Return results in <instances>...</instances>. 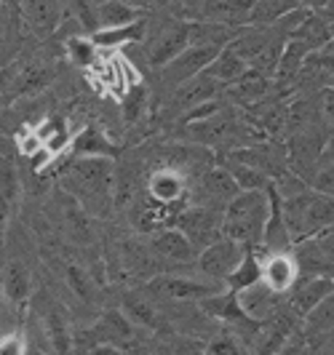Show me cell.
Returning a JSON list of instances; mask_svg holds the SVG:
<instances>
[{"label":"cell","instance_id":"obj_49","mask_svg":"<svg viewBox=\"0 0 334 355\" xmlns=\"http://www.w3.org/2000/svg\"><path fill=\"white\" fill-rule=\"evenodd\" d=\"M88 3H91V6L97 8V6H102V3H107V0H88Z\"/></svg>","mask_w":334,"mask_h":355},{"label":"cell","instance_id":"obj_8","mask_svg":"<svg viewBox=\"0 0 334 355\" xmlns=\"http://www.w3.org/2000/svg\"><path fill=\"white\" fill-rule=\"evenodd\" d=\"M134 331H137V326L126 318L121 307L107 310L105 315L88 329V353H91L94 347H99V345L126 350L128 345L137 342V334H134Z\"/></svg>","mask_w":334,"mask_h":355},{"label":"cell","instance_id":"obj_7","mask_svg":"<svg viewBox=\"0 0 334 355\" xmlns=\"http://www.w3.org/2000/svg\"><path fill=\"white\" fill-rule=\"evenodd\" d=\"M292 334H294V315L281 313V315L254 323L251 337L249 342H244V350L247 355H276Z\"/></svg>","mask_w":334,"mask_h":355},{"label":"cell","instance_id":"obj_14","mask_svg":"<svg viewBox=\"0 0 334 355\" xmlns=\"http://www.w3.org/2000/svg\"><path fill=\"white\" fill-rule=\"evenodd\" d=\"M0 291L3 300L11 304L14 310H24L30 304V294H33V278L30 270L22 259H11L8 265L3 267V278H0Z\"/></svg>","mask_w":334,"mask_h":355},{"label":"cell","instance_id":"obj_3","mask_svg":"<svg viewBox=\"0 0 334 355\" xmlns=\"http://www.w3.org/2000/svg\"><path fill=\"white\" fill-rule=\"evenodd\" d=\"M176 227L187 235L195 251L206 249L217 238H222V209L214 206H193L176 214Z\"/></svg>","mask_w":334,"mask_h":355},{"label":"cell","instance_id":"obj_21","mask_svg":"<svg viewBox=\"0 0 334 355\" xmlns=\"http://www.w3.org/2000/svg\"><path fill=\"white\" fill-rule=\"evenodd\" d=\"M334 331V291L329 297H324L321 302L302 318V337L308 345L324 342Z\"/></svg>","mask_w":334,"mask_h":355},{"label":"cell","instance_id":"obj_18","mask_svg":"<svg viewBox=\"0 0 334 355\" xmlns=\"http://www.w3.org/2000/svg\"><path fill=\"white\" fill-rule=\"evenodd\" d=\"M235 297H238V304H241V310L247 313L249 320H257V323H260V320H267V318H273V315H278V294H273L262 281L249 286L244 291H238Z\"/></svg>","mask_w":334,"mask_h":355},{"label":"cell","instance_id":"obj_33","mask_svg":"<svg viewBox=\"0 0 334 355\" xmlns=\"http://www.w3.org/2000/svg\"><path fill=\"white\" fill-rule=\"evenodd\" d=\"M65 49H67V56H70L72 64L78 67H91L97 62V43L91 40V35L86 37V33H75V35H67L65 40Z\"/></svg>","mask_w":334,"mask_h":355},{"label":"cell","instance_id":"obj_36","mask_svg":"<svg viewBox=\"0 0 334 355\" xmlns=\"http://www.w3.org/2000/svg\"><path fill=\"white\" fill-rule=\"evenodd\" d=\"M51 67H46V64H24L22 67V78H19V94H35V91L46 89L49 86V80H51Z\"/></svg>","mask_w":334,"mask_h":355},{"label":"cell","instance_id":"obj_43","mask_svg":"<svg viewBox=\"0 0 334 355\" xmlns=\"http://www.w3.org/2000/svg\"><path fill=\"white\" fill-rule=\"evenodd\" d=\"M321 112L334 125V86H326V89L321 91Z\"/></svg>","mask_w":334,"mask_h":355},{"label":"cell","instance_id":"obj_38","mask_svg":"<svg viewBox=\"0 0 334 355\" xmlns=\"http://www.w3.org/2000/svg\"><path fill=\"white\" fill-rule=\"evenodd\" d=\"M0 355H30V347H27L24 334H22V331L0 334Z\"/></svg>","mask_w":334,"mask_h":355},{"label":"cell","instance_id":"obj_40","mask_svg":"<svg viewBox=\"0 0 334 355\" xmlns=\"http://www.w3.org/2000/svg\"><path fill=\"white\" fill-rule=\"evenodd\" d=\"M310 187H313V190H318V193L334 196V160L318 168L316 177L310 179Z\"/></svg>","mask_w":334,"mask_h":355},{"label":"cell","instance_id":"obj_29","mask_svg":"<svg viewBox=\"0 0 334 355\" xmlns=\"http://www.w3.org/2000/svg\"><path fill=\"white\" fill-rule=\"evenodd\" d=\"M294 8H299L294 0H251L249 27H273L278 19Z\"/></svg>","mask_w":334,"mask_h":355},{"label":"cell","instance_id":"obj_10","mask_svg":"<svg viewBox=\"0 0 334 355\" xmlns=\"http://www.w3.org/2000/svg\"><path fill=\"white\" fill-rule=\"evenodd\" d=\"M190 49V21H172L160 30V35L156 37V43L150 46V53H147V62L153 70H160L166 67L174 56Z\"/></svg>","mask_w":334,"mask_h":355},{"label":"cell","instance_id":"obj_5","mask_svg":"<svg viewBox=\"0 0 334 355\" xmlns=\"http://www.w3.org/2000/svg\"><path fill=\"white\" fill-rule=\"evenodd\" d=\"M222 49H225V46H190V49H185V51L179 53V56H174L166 67L158 70L163 86L179 89L182 83L193 80L195 75H201V72L209 67L211 62H214V56L222 51Z\"/></svg>","mask_w":334,"mask_h":355},{"label":"cell","instance_id":"obj_41","mask_svg":"<svg viewBox=\"0 0 334 355\" xmlns=\"http://www.w3.org/2000/svg\"><path fill=\"white\" fill-rule=\"evenodd\" d=\"M172 355H206V345H201L193 337H174Z\"/></svg>","mask_w":334,"mask_h":355},{"label":"cell","instance_id":"obj_50","mask_svg":"<svg viewBox=\"0 0 334 355\" xmlns=\"http://www.w3.org/2000/svg\"><path fill=\"white\" fill-rule=\"evenodd\" d=\"M30 355H40V353H30Z\"/></svg>","mask_w":334,"mask_h":355},{"label":"cell","instance_id":"obj_23","mask_svg":"<svg viewBox=\"0 0 334 355\" xmlns=\"http://www.w3.org/2000/svg\"><path fill=\"white\" fill-rule=\"evenodd\" d=\"M334 37V24L321 14H308V19L299 24V30L289 40H299L310 53L324 51Z\"/></svg>","mask_w":334,"mask_h":355},{"label":"cell","instance_id":"obj_16","mask_svg":"<svg viewBox=\"0 0 334 355\" xmlns=\"http://www.w3.org/2000/svg\"><path fill=\"white\" fill-rule=\"evenodd\" d=\"M201 307V313H206L211 318L222 320V323H228V326H238V329H251L257 320H249L247 313L241 310V304H238V297L233 294V291H219V294H214L209 300H201L198 302Z\"/></svg>","mask_w":334,"mask_h":355},{"label":"cell","instance_id":"obj_32","mask_svg":"<svg viewBox=\"0 0 334 355\" xmlns=\"http://www.w3.org/2000/svg\"><path fill=\"white\" fill-rule=\"evenodd\" d=\"M62 200H65V203H62V219H65V225H67V232H70L75 241L88 243V238H91V225H88V216H86V211H83V206L72 196H65Z\"/></svg>","mask_w":334,"mask_h":355},{"label":"cell","instance_id":"obj_4","mask_svg":"<svg viewBox=\"0 0 334 355\" xmlns=\"http://www.w3.org/2000/svg\"><path fill=\"white\" fill-rule=\"evenodd\" d=\"M247 246L230 241V238H217L206 249L198 251V267L203 275H209L211 281L225 284L230 275L235 272V267L241 265V259L247 257Z\"/></svg>","mask_w":334,"mask_h":355},{"label":"cell","instance_id":"obj_19","mask_svg":"<svg viewBox=\"0 0 334 355\" xmlns=\"http://www.w3.org/2000/svg\"><path fill=\"white\" fill-rule=\"evenodd\" d=\"M150 249L160 259H172V262H190L195 257L193 243L187 241V235L179 227H163L153 235Z\"/></svg>","mask_w":334,"mask_h":355},{"label":"cell","instance_id":"obj_27","mask_svg":"<svg viewBox=\"0 0 334 355\" xmlns=\"http://www.w3.org/2000/svg\"><path fill=\"white\" fill-rule=\"evenodd\" d=\"M247 70H249L247 62H244L238 53H233L228 46H225L222 51L214 56V62H211L203 72H206L209 78H214V80H217V83L225 89V86H233V83H235V80H238V78H241Z\"/></svg>","mask_w":334,"mask_h":355},{"label":"cell","instance_id":"obj_47","mask_svg":"<svg viewBox=\"0 0 334 355\" xmlns=\"http://www.w3.org/2000/svg\"><path fill=\"white\" fill-rule=\"evenodd\" d=\"M321 17H324V19H329V21H332V24H334V0H329V6H326V8L321 11Z\"/></svg>","mask_w":334,"mask_h":355},{"label":"cell","instance_id":"obj_15","mask_svg":"<svg viewBox=\"0 0 334 355\" xmlns=\"http://www.w3.org/2000/svg\"><path fill=\"white\" fill-rule=\"evenodd\" d=\"M121 310L137 329H144V331H163V326H166V320H163L160 310L156 307V302L142 291H126Z\"/></svg>","mask_w":334,"mask_h":355},{"label":"cell","instance_id":"obj_1","mask_svg":"<svg viewBox=\"0 0 334 355\" xmlns=\"http://www.w3.org/2000/svg\"><path fill=\"white\" fill-rule=\"evenodd\" d=\"M267 219H270L267 187L265 190H241L222 211V235L247 249H260Z\"/></svg>","mask_w":334,"mask_h":355},{"label":"cell","instance_id":"obj_25","mask_svg":"<svg viewBox=\"0 0 334 355\" xmlns=\"http://www.w3.org/2000/svg\"><path fill=\"white\" fill-rule=\"evenodd\" d=\"M217 89H222L214 78H209L206 72H201V75H195L193 80H187V83H182L176 91V105L185 107V110H193V107L203 105V102H209V99H217Z\"/></svg>","mask_w":334,"mask_h":355},{"label":"cell","instance_id":"obj_2","mask_svg":"<svg viewBox=\"0 0 334 355\" xmlns=\"http://www.w3.org/2000/svg\"><path fill=\"white\" fill-rule=\"evenodd\" d=\"M67 190L78 203L105 198L112 187V160L110 158H72L65 171Z\"/></svg>","mask_w":334,"mask_h":355},{"label":"cell","instance_id":"obj_6","mask_svg":"<svg viewBox=\"0 0 334 355\" xmlns=\"http://www.w3.org/2000/svg\"><path fill=\"white\" fill-rule=\"evenodd\" d=\"M147 286L156 297L174 300V302H201L228 288L219 281H195V278H182V275H158Z\"/></svg>","mask_w":334,"mask_h":355},{"label":"cell","instance_id":"obj_12","mask_svg":"<svg viewBox=\"0 0 334 355\" xmlns=\"http://www.w3.org/2000/svg\"><path fill=\"white\" fill-rule=\"evenodd\" d=\"M334 291V278L329 275H316V278H299L297 286L289 291V313L294 318H305L324 297Z\"/></svg>","mask_w":334,"mask_h":355},{"label":"cell","instance_id":"obj_17","mask_svg":"<svg viewBox=\"0 0 334 355\" xmlns=\"http://www.w3.org/2000/svg\"><path fill=\"white\" fill-rule=\"evenodd\" d=\"M147 190H150V200H156V203L166 206V209L176 206V203L185 198V193H187L182 174H179L176 168H172V166L156 168V171L150 174Z\"/></svg>","mask_w":334,"mask_h":355},{"label":"cell","instance_id":"obj_42","mask_svg":"<svg viewBox=\"0 0 334 355\" xmlns=\"http://www.w3.org/2000/svg\"><path fill=\"white\" fill-rule=\"evenodd\" d=\"M305 345H308V342H305V337H302V331H299V334L294 331L292 337L286 339V345H283V347L276 355H302Z\"/></svg>","mask_w":334,"mask_h":355},{"label":"cell","instance_id":"obj_39","mask_svg":"<svg viewBox=\"0 0 334 355\" xmlns=\"http://www.w3.org/2000/svg\"><path fill=\"white\" fill-rule=\"evenodd\" d=\"M310 238H313L318 254L324 257V262H326V267L332 270V275H334V227L332 230L316 232V235H310Z\"/></svg>","mask_w":334,"mask_h":355},{"label":"cell","instance_id":"obj_48","mask_svg":"<svg viewBox=\"0 0 334 355\" xmlns=\"http://www.w3.org/2000/svg\"><path fill=\"white\" fill-rule=\"evenodd\" d=\"M326 339H332V345H329V353H326V355H334V331H332V334H329Z\"/></svg>","mask_w":334,"mask_h":355},{"label":"cell","instance_id":"obj_30","mask_svg":"<svg viewBox=\"0 0 334 355\" xmlns=\"http://www.w3.org/2000/svg\"><path fill=\"white\" fill-rule=\"evenodd\" d=\"M144 27L147 21L144 17H140L137 21L126 24V27H115V30H97L91 40L97 43V49H118V46H128V43H137L144 37Z\"/></svg>","mask_w":334,"mask_h":355},{"label":"cell","instance_id":"obj_37","mask_svg":"<svg viewBox=\"0 0 334 355\" xmlns=\"http://www.w3.org/2000/svg\"><path fill=\"white\" fill-rule=\"evenodd\" d=\"M206 355H247V350H244V345L235 337H230V334H217V337L206 345Z\"/></svg>","mask_w":334,"mask_h":355},{"label":"cell","instance_id":"obj_13","mask_svg":"<svg viewBox=\"0 0 334 355\" xmlns=\"http://www.w3.org/2000/svg\"><path fill=\"white\" fill-rule=\"evenodd\" d=\"M238 128H241V123H238L235 112L230 107H222L219 112H214L209 118L193 121L187 131H190V137L198 139V142L214 144V142H228V139H233L238 134Z\"/></svg>","mask_w":334,"mask_h":355},{"label":"cell","instance_id":"obj_24","mask_svg":"<svg viewBox=\"0 0 334 355\" xmlns=\"http://www.w3.org/2000/svg\"><path fill=\"white\" fill-rule=\"evenodd\" d=\"M43 326L49 334L51 355H72L70 323H67V315L59 310V304H49V310L43 313Z\"/></svg>","mask_w":334,"mask_h":355},{"label":"cell","instance_id":"obj_20","mask_svg":"<svg viewBox=\"0 0 334 355\" xmlns=\"http://www.w3.org/2000/svg\"><path fill=\"white\" fill-rule=\"evenodd\" d=\"M238 193H241V190H238L235 179L230 177V171L225 166H219V168H214L209 174H203V179H201V198H203V200H211L209 206H214V209H222V211H225V206H228Z\"/></svg>","mask_w":334,"mask_h":355},{"label":"cell","instance_id":"obj_28","mask_svg":"<svg viewBox=\"0 0 334 355\" xmlns=\"http://www.w3.org/2000/svg\"><path fill=\"white\" fill-rule=\"evenodd\" d=\"M270 86H273V78H267L262 72L249 67V70L230 86V94H233L241 105H257V102H262V96L270 91Z\"/></svg>","mask_w":334,"mask_h":355},{"label":"cell","instance_id":"obj_31","mask_svg":"<svg viewBox=\"0 0 334 355\" xmlns=\"http://www.w3.org/2000/svg\"><path fill=\"white\" fill-rule=\"evenodd\" d=\"M260 281H262V257L257 249H249L247 257L241 259V265L235 267V272L225 281V286H228V291L238 294V291L260 284Z\"/></svg>","mask_w":334,"mask_h":355},{"label":"cell","instance_id":"obj_22","mask_svg":"<svg viewBox=\"0 0 334 355\" xmlns=\"http://www.w3.org/2000/svg\"><path fill=\"white\" fill-rule=\"evenodd\" d=\"M70 155L72 158H110L112 160L118 155V147L110 142L99 128L86 125L78 137H72Z\"/></svg>","mask_w":334,"mask_h":355},{"label":"cell","instance_id":"obj_44","mask_svg":"<svg viewBox=\"0 0 334 355\" xmlns=\"http://www.w3.org/2000/svg\"><path fill=\"white\" fill-rule=\"evenodd\" d=\"M299 8H305V11H310V14H321L326 6H329V0H294Z\"/></svg>","mask_w":334,"mask_h":355},{"label":"cell","instance_id":"obj_9","mask_svg":"<svg viewBox=\"0 0 334 355\" xmlns=\"http://www.w3.org/2000/svg\"><path fill=\"white\" fill-rule=\"evenodd\" d=\"M260 257H262V284L278 297L289 294L299 281V270L292 249L270 251V254H260Z\"/></svg>","mask_w":334,"mask_h":355},{"label":"cell","instance_id":"obj_11","mask_svg":"<svg viewBox=\"0 0 334 355\" xmlns=\"http://www.w3.org/2000/svg\"><path fill=\"white\" fill-rule=\"evenodd\" d=\"M22 6V19L37 37H51L65 19V6L62 0H19Z\"/></svg>","mask_w":334,"mask_h":355},{"label":"cell","instance_id":"obj_46","mask_svg":"<svg viewBox=\"0 0 334 355\" xmlns=\"http://www.w3.org/2000/svg\"><path fill=\"white\" fill-rule=\"evenodd\" d=\"M6 30H8V11H6V6H0V40L6 35Z\"/></svg>","mask_w":334,"mask_h":355},{"label":"cell","instance_id":"obj_26","mask_svg":"<svg viewBox=\"0 0 334 355\" xmlns=\"http://www.w3.org/2000/svg\"><path fill=\"white\" fill-rule=\"evenodd\" d=\"M94 14H97V30L126 27V24H131L142 17L140 11L131 6V0H107V3L94 8Z\"/></svg>","mask_w":334,"mask_h":355},{"label":"cell","instance_id":"obj_45","mask_svg":"<svg viewBox=\"0 0 334 355\" xmlns=\"http://www.w3.org/2000/svg\"><path fill=\"white\" fill-rule=\"evenodd\" d=\"M86 355H126L124 350H118V347H107V345H99V347H94L91 353Z\"/></svg>","mask_w":334,"mask_h":355},{"label":"cell","instance_id":"obj_35","mask_svg":"<svg viewBox=\"0 0 334 355\" xmlns=\"http://www.w3.org/2000/svg\"><path fill=\"white\" fill-rule=\"evenodd\" d=\"M150 107V91L142 80H134L124 96V118L128 123H137Z\"/></svg>","mask_w":334,"mask_h":355},{"label":"cell","instance_id":"obj_34","mask_svg":"<svg viewBox=\"0 0 334 355\" xmlns=\"http://www.w3.org/2000/svg\"><path fill=\"white\" fill-rule=\"evenodd\" d=\"M65 281L72 288V294L83 302H97V286L91 281V275L86 272V267L75 265V262H67L65 267Z\"/></svg>","mask_w":334,"mask_h":355}]
</instances>
